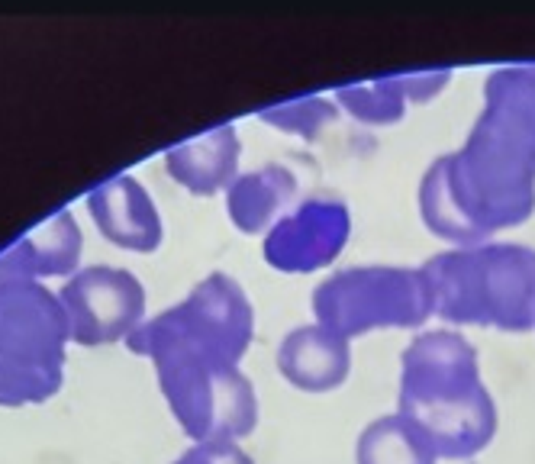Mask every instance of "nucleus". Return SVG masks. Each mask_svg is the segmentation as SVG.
<instances>
[{
    "label": "nucleus",
    "mask_w": 535,
    "mask_h": 464,
    "mask_svg": "<svg viewBox=\"0 0 535 464\" xmlns=\"http://www.w3.org/2000/svg\"><path fill=\"white\" fill-rule=\"evenodd\" d=\"M349 236V207L333 197H310L268 229L264 262L284 274H313L342 255Z\"/></svg>",
    "instance_id": "9"
},
{
    "label": "nucleus",
    "mask_w": 535,
    "mask_h": 464,
    "mask_svg": "<svg viewBox=\"0 0 535 464\" xmlns=\"http://www.w3.org/2000/svg\"><path fill=\"white\" fill-rule=\"evenodd\" d=\"M355 464H439V458L400 413H390L361 429Z\"/></svg>",
    "instance_id": "16"
},
{
    "label": "nucleus",
    "mask_w": 535,
    "mask_h": 464,
    "mask_svg": "<svg viewBox=\"0 0 535 464\" xmlns=\"http://www.w3.org/2000/svg\"><path fill=\"white\" fill-rule=\"evenodd\" d=\"M442 84V74L436 78H384V81H365V84H349V88L335 90V100L349 110L361 123H394L400 120L410 100L429 97Z\"/></svg>",
    "instance_id": "15"
},
{
    "label": "nucleus",
    "mask_w": 535,
    "mask_h": 464,
    "mask_svg": "<svg viewBox=\"0 0 535 464\" xmlns=\"http://www.w3.org/2000/svg\"><path fill=\"white\" fill-rule=\"evenodd\" d=\"M58 300L68 316L71 342L84 349L126 342L132 329L145 323V287L123 268H81L58 290Z\"/></svg>",
    "instance_id": "8"
},
{
    "label": "nucleus",
    "mask_w": 535,
    "mask_h": 464,
    "mask_svg": "<svg viewBox=\"0 0 535 464\" xmlns=\"http://www.w3.org/2000/svg\"><path fill=\"white\" fill-rule=\"evenodd\" d=\"M168 410L191 442L246 438L258 426V394L239 365L203 358L181 345L145 351Z\"/></svg>",
    "instance_id": "5"
},
{
    "label": "nucleus",
    "mask_w": 535,
    "mask_h": 464,
    "mask_svg": "<svg viewBox=\"0 0 535 464\" xmlns=\"http://www.w3.org/2000/svg\"><path fill=\"white\" fill-rule=\"evenodd\" d=\"M255 339V310L236 278L213 271L187 294L177 307L145 319L126 339L132 355L155 345H181L203 358L239 365Z\"/></svg>",
    "instance_id": "7"
},
{
    "label": "nucleus",
    "mask_w": 535,
    "mask_h": 464,
    "mask_svg": "<svg viewBox=\"0 0 535 464\" xmlns=\"http://www.w3.org/2000/svg\"><path fill=\"white\" fill-rule=\"evenodd\" d=\"M297 193V177L284 165H262L239 175L226 191V213L246 236H262L287 213Z\"/></svg>",
    "instance_id": "14"
},
{
    "label": "nucleus",
    "mask_w": 535,
    "mask_h": 464,
    "mask_svg": "<svg viewBox=\"0 0 535 464\" xmlns=\"http://www.w3.org/2000/svg\"><path fill=\"white\" fill-rule=\"evenodd\" d=\"M88 210L100 236L116 248L149 255L161 246V216L149 191L132 175H116L88 193Z\"/></svg>",
    "instance_id": "10"
},
{
    "label": "nucleus",
    "mask_w": 535,
    "mask_h": 464,
    "mask_svg": "<svg viewBox=\"0 0 535 464\" xmlns=\"http://www.w3.org/2000/svg\"><path fill=\"white\" fill-rule=\"evenodd\" d=\"M432 316L500 333L535 329V252L509 242L455 246L422 264Z\"/></svg>",
    "instance_id": "3"
},
{
    "label": "nucleus",
    "mask_w": 535,
    "mask_h": 464,
    "mask_svg": "<svg viewBox=\"0 0 535 464\" xmlns=\"http://www.w3.org/2000/svg\"><path fill=\"white\" fill-rule=\"evenodd\" d=\"M68 316L35 278L0 271V406L52 400L65 381Z\"/></svg>",
    "instance_id": "4"
},
{
    "label": "nucleus",
    "mask_w": 535,
    "mask_h": 464,
    "mask_svg": "<svg viewBox=\"0 0 535 464\" xmlns=\"http://www.w3.org/2000/svg\"><path fill=\"white\" fill-rule=\"evenodd\" d=\"M535 210V71H500L468 145L445 155L420 184V213L432 236L481 246L526 223Z\"/></svg>",
    "instance_id": "1"
},
{
    "label": "nucleus",
    "mask_w": 535,
    "mask_h": 464,
    "mask_svg": "<svg viewBox=\"0 0 535 464\" xmlns=\"http://www.w3.org/2000/svg\"><path fill=\"white\" fill-rule=\"evenodd\" d=\"M171 464H255V461L236 438H213V442H193L184 455Z\"/></svg>",
    "instance_id": "18"
},
{
    "label": "nucleus",
    "mask_w": 535,
    "mask_h": 464,
    "mask_svg": "<svg viewBox=\"0 0 535 464\" xmlns=\"http://www.w3.org/2000/svg\"><path fill=\"white\" fill-rule=\"evenodd\" d=\"M239 155H242V142L236 136V126H216L200 139L168 149L165 171L184 191L197 197H213L220 191H229V184L239 177Z\"/></svg>",
    "instance_id": "12"
},
{
    "label": "nucleus",
    "mask_w": 535,
    "mask_h": 464,
    "mask_svg": "<svg viewBox=\"0 0 535 464\" xmlns=\"http://www.w3.org/2000/svg\"><path fill=\"white\" fill-rule=\"evenodd\" d=\"M316 323L345 339L374 329H420L432 316V287L422 268L358 264L326 278L313 290Z\"/></svg>",
    "instance_id": "6"
},
{
    "label": "nucleus",
    "mask_w": 535,
    "mask_h": 464,
    "mask_svg": "<svg viewBox=\"0 0 535 464\" xmlns=\"http://www.w3.org/2000/svg\"><path fill=\"white\" fill-rule=\"evenodd\" d=\"M262 120L294 136H319L335 120V104L326 97H303V100L268 106L262 110Z\"/></svg>",
    "instance_id": "17"
},
{
    "label": "nucleus",
    "mask_w": 535,
    "mask_h": 464,
    "mask_svg": "<svg viewBox=\"0 0 535 464\" xmlns=\"http://www.w3.org/2000/svg\"><path fill=\"white\" fill-rule=\"evenodd\" d=\"M81 229L68 210H58L52 219L23 236L19 242L0 252V271L19 278H65L78 268Z\"/></svg>",
    "instance_id": "13"
},
{
    "label": "nucleus",
    "mask_w": 535,
    "mask_h": 464,
    "mask_svg": "<svg viewBox=\"0 0 535 464\" xmlns=\"http://www.w3.org/2000/svg\"><path fill=\"white\" fill-rule=\"evenodd\" d=\"M278 371L303 394H329L351 374V339L323 323L297 326L278 345Z\"/></svg>",
    "instance_id": "11"
},
{
    "label": "nucleus",
    "mask_w": 535,
    "mask_h": 464,
    "mask_svg": "<svg viewBox=\"0 0 535 464\" xmlns=\"http://www.w3.org/2000/svg\"><path fill=\"white\" fill-rule=\"evenodd\" d=\"M397 413L426 438L439 461L477 458L500 426L477 349L452 329L420 333L404 349Z\"/></svg>",
    "instance_id": "2"
}]
</instances>
